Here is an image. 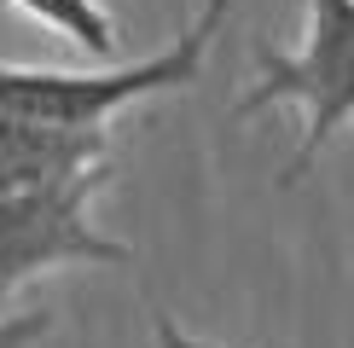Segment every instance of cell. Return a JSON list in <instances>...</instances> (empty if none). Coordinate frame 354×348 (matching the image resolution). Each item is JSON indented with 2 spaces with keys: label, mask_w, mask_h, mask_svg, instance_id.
<instances>
[{
  "label": "cell",
  "mask_w": 354,
  "mask_h": 348,
  "mask_svg": "<svg viewBox=\"0 0 354 348\" xmlns=\"http://www.w3.org/2000/svg\"><path fill=\"white\" fill-rule=\"evenodd\" d=\"M12 6H18L24 18L47 23L53 35L76 41V47L93 52V58H111V47H116V23H111V12L99 6V0H12Z\"/></svg>",
  "instance_id": "cell-5"
},
{
  "label": "cell",
  "mask_w": 354,
  "mask_h": 348,
  "mask_svg": "<svg viewBox=\"0 0 354 348\" xmlns=\"http://www.w3.org/2000/svg\"><path fill=\"white\" fill-rule=\"evenodd\" d=\"M256 87H244L239 122L261 116L268 105H302V151L279 180L297 186L308 168L319 163V151L354 122V0H308V35L297 52H279L268 41H256Z\"/></svg>",
  "instance_id": "cell-2"
},
{
  "label": "cell",
  "mask_w": 354,
  "mask_h": 348,
  "mask_svg": "<svg viewBox=\"0 0 354 348\" xmlns=\"http://www.w3.org/2000/svg\"><path fill=\"white\" fill-rule=\"evenodd\" d=\"M47 331H53V313H47V308L18 313V319H0V348H35Z\"/></svg>",
  "instance_id": "cell-6"
},
{
  "label": "cell",
  "mask_w": 354,
  "mask_h": 348,
  "mask_svg": "<svg viewBox=\"0 0 354 348\" xmlns=\"http://www.w3.org/2000/svg\"><path fill=\"white\" fill-rule=\"evenodd\" d=\"M151 337H157V348H215V342H203V337H192V331H180L169 313H151Z\"/></svg>",
  "instance_id": "cell-7"
},
{
  "label": "cell",
  "mask_w": 354,
  "mask_h": 348,
  "mask_svg": "<svg viewBox=\"0 0 354 348\" xmlns=\"http://www.w3.org/2000/svg\"><path fill=\"white\" fill-rule=\"evenodd\" d=\"M111 128H58L0 110V197L41 192L82 174H111Z\"/></svg>",
  "instance_id": "cell-4"
},
{
  "label": "cell",
  "mask_w": 354,
  "mask_h": 348,
  "mask_svg": "<svg viewBox=\"0 0 354 348\" xmlns=\"http://www.w3.org/2000/svg\"><path fill=\"white\" fill-rule=\"evenodd\" d=\"M221 18H227V0H203V12L174 35V47H163L157 58H140V64H105V70L0 64V110L58 122V128H105L116 110L145 105L157 93H180L198 81Z\"/></svg>",
  "instance_id": "cell-1"
},
{
  "label": "cell",
  "mask_w": 354,
  "mask_h": 348,
  "mask_svg": "<svg viewBox=\"0 0 354 348\" xmlns=\"http://www.w3.org/2000/svg\"><path fill=\"white\" fill-rule=\"evenodd\" d=\"M111 174H82L64 186H41V192H6L0 197V302H12L29 279L47 267H128L134 250L105 238L87 221V203Z\"/></svg>",
  "instance_id": "cell-3"
}]
</instances>
